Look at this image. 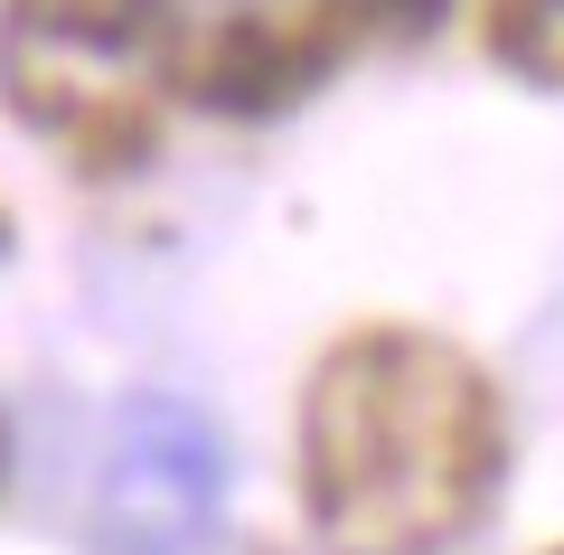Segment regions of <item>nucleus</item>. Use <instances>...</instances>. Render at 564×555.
Returning <instances> with one entry per match:
<instances>
[{
    "label": "nucleus",
    "mask_w": 564,
    "mask_h": 555,
    "mask_svg": "<svg viewBox=\"0 0 564 555\" xmlns=\"http://www.w3.org/2000/svg\"><path fill=\"white\" fill-rule=\"evenodd\" d=\"M0 245H10V207H0Z\"/></svg>",
    "instance_id": "nucleus-8"
},
{
    "label": "nucleus",
    "mask_w": 564,
    "mask_h": 555,
    "mask_svg": "<svg viewBox=\"0 0 564 555\" xmlns=\"http://www.w3.org/2000/svg\"><path fill=\"white\" fill-rule=\"evenodd\" d=\"M508 461L499 386L433 330H348L302 396V509L329 555H443Z\"/></svg>",
    "instance_id": "nucleus-1"
},
{
    "label": "nucleus",
    "mask_w": 564,
    "mask_h": 555,
    "mask_svg": "<svg viewBox=\"0 0 564 555\" xmlns=\"http://www.w3.org/2000/svg\"><path fill=\"white\" fill-rule=\"evenodd\" d=\"M348 57L358 29L339 20V0H226L198 29L180 20V95L236 122L311 104Z\"/></svg>",
    "instance_id": "nucleus-4"
},
{
    "label": "nucleus",
    "mask_w": 564,
    "mask_h": 555,
    "mask_svg": "<svg viewBox=\"0 0 564 555\" xmlns=\"http://www.w3.org/2000/svg\"><path fill=\"white\" fill-rule=\"evenodd\" d=\"M226 509V442L198 405L132 396L104 434L95 536L104 555H188Z\"/></svg>",
    "instance_id": "nucleus-3"
},
{
    "label": "nucleus",
    "mask_w": 564,
    "mask_h": 555,
    "mask_svg": "<svg viewBox=\"0 0 564 555\" xmlns=\"http://www.w3.org/2000/svg\"><path fill=\"white\" fill-rule=\"evenodd\" d=\"M555 555H564V546H555Z\"/></svg>",
    "instance_id": "nucleus-9"
},
{
    "label": "nucleus",
    "mask_w": 564,
    "mask_h": 555,
    "mask_svg": "<svg viewBox=\"0 0 564 555\" xmlns=\"http://www.w3.org/2000/svg\"><path fill=\"white\" fill-rule=\"evenodd\" d=\"M443 10H452V0H339V20L358 29V47H377V39H433Z\"/></svg>",
    "instance_id": "nucleus-6"
},
{
    "label": "nucleus",
    "mask_w": 564,
    "mask_h": 555,
    "mask_svg": "<svg viewBox=\"0 0 564 555\" xmlns=\"http://www.w3.org/2000/svg\"><path fill=\"white\" fill-rule=\"evenodd\" d=\"M480 47L527 85H564V0H489Z\"/></svg>",
    "instance_id": "nucleus-5"
},
{
    "label": "nucleus",
    "mask_w": 564,
    "mask_h": 555,
    "mask_svg": "<svg viewBox=\"0 0 564 555\" xmlns=\"http://www.w3.org/2000/svg\"><path fill=\"white\" fill-rule=\"evenodd\" d=\"M0 471H10V424H0Z\"/></svg>",
    "instance_id": "nucleus-7"
},
{
    "label": "nucleus",
    "mask_w": 564,
    "mask_h": 555,
    "mask_svg": "<svg viewBox=\"0 0 564 555\" xmlns=\"http://www.w3.org/2000/svg\"><path fill=\"white\" fill-rule=\"evenodd\" d=\"M180 95L170 0H0V104L76 151V170H141Z\"/></svg>",
    "instance_id": "nucleus-2"
}]
</instances>
